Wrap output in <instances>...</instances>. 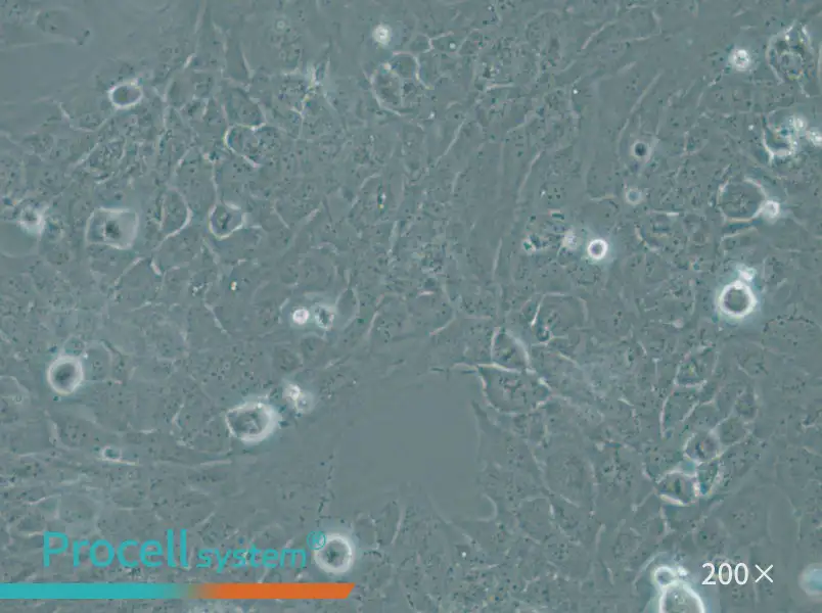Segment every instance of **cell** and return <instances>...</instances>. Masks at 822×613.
Here are the masks:
<instances>
[{"label": "cell", "instance_id": "obj_1", "mask_svg": "<svg viewBox=\"0 0 822 613\" xmlns=\"http://www.w3.org/2000/svg\"><path fill=\"white\" fill-rule=\"evenodd\" d=\"M230 429L240 440L247 443L262 441L268 437L277 420L272 411L265 406L252 405L233 412L228 419Z\"/></svg>", "mask_w": 822, "mask_h": 613}, {"label": "cell", "instance_id": "obj_2", "mask_svg": "<svg viewBox=\"0 0 822 613\" xmlns=\"http://www.w3.org/2000/svg\"><path fill=\"white\" fill-rule=\"evenodd\" d=\"M318 567L333 575H342L350 570L354 562V548L350 540L342 535H329L314 552Z\"/></svg>", "mask_w": 822, "mask_h": 613}, {"label": "cell", "instance_id": "obj_3", "mask_svg": "<svg viewBox=\"0 0 822 613\" xmlns=\"http://www.w3.org/2000/svg\"><path fill=\"white\" fill-rule=\"evenodd\" d=\"M733 63L738 69H746L750 65L749 55L745 51H738L733 56Z\"/></svg>", "mask_w": 822, "mask_h": 613}]
</instances>
